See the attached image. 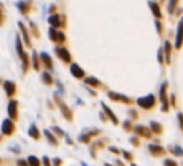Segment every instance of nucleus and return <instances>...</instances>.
<instances>
[{
    "label": "nucleus",
    "instance_id": "10",
    "mask_svg": "<svg viewBox=\"0 0 183 166\" xmlns=\"http://www.w3.org/2000/svg\"><path fill=\"white\" fill-rule=\"evenodd\" d=\"M166 165H167V166H175V163H172V161H166Z\"/></svg>",
    "mask_w": 183,
    "mask_h": 166
},
{
    "label": "nucleus",
    "instance_id": "6",
    "mask_svg": "<svg viewBox=\"0 0 183 166\" xmlns=\"http://www.w3.org/2000/svg\"><path fill=\"white\" fill-rule=\"evenodd\" d=\"M71 69H73V73L76 74V76H84V73H82V71H80V69H79V66H76V65H74V66H73V68H71Z\"/></svg>",
    "mask_w": 183,
    "mask_h": 166
},
{
    "label": "nucleus",
    "instance_id": "3",
    "mask_svg": "<svg viewBox=\"0 0 183 166\" xmlns=\"http://www.w3.org/2000/svg\"><path fill=\"white\" fill-rule=\"evenodd\" d=\"M5 90H7L8 95H13L15 93V84L10 82V81H7V82H5Z\"/></svg>",
    "mask_w": 183,
    "mask_h": 166
},
{
    "label": "nucleus",
    "instance_id": "5",
    "mask_svg": "<svg viewBox=\"0 0 183 166\" xmlns=\"http://www.w3.org/2000/svg\"><path fill=\"white\" fill-rule=\"evenodd\" d=\"M56 52H58V53H61V58H63V60H66V61L69 60V56H68V52H66V50H63V49H58V50H56Z\"/></svg>",
    "mask_w": 183,
    "mask_h": 166
},
{
    "label": "nucleus",
    "instance_id": "2",
    "mask_svg": "<svg viewBox=\"0 0 183 166\" xmlns=\"http://www.w3.org/2000/svg\"><path fill=\"white\" fill-rule=\"evenodd\" d=\"M153 102H154V100H153V97H148V98H142V100H138V103L143 105L145 108H149L153 105Z\"/></svg>",
    "mask_w": 183,
    "mask_h": 166
},
{
    "label": "nucleus",
    "instance_id": "1",
    "mask_svg": "<svg viewBox=\"0 0 183 166\" xmlns=\"http://www.w3.org/2000/svg\"><path fill=\"white\" fill-rule=\"evenodd\" d=\"M2 129H3L5 134H11L13 132V123L10 121V119H7V121H3V126H2Z\"/></svg>",
    "mask_w": 183,
    "mask_h": 166
},
{
    "label": "nucleus",
    "instance_id": "4",
    "mask_svg": "<svg viewBox=\"0 0 183 166\" xmlns=\"http://www.w3.org/2000/svg\"><path fill=\"white\" fill-rule=\"evenodd\" d=\"M8 111H10V116H16V102H11L10 103V108H8Z\"/></svg>",
    "mask_w": 183,
    "mask_h": 166
},
{
    "label": "nucleus",
    "instance_id": "9",
    "mask_svg": "<svg viewBox=\"0 0 183 166\" xmlns=\"http://www.w3.org/2000/svg\"><path fill=\"white\" fill-rule=\"evenodd\" d=\"M31 135H32V137H37V131H35V128H34V126L31 128Z\"/></svg>",
    "mask_w": 183,
    "mask_h": 166
},
{
    "label": "nucleus",
    "instance_id": "8",
    "mask_svg": "<svg viewBox=\"0 0 183 166\" xmlns=\"http://www.w3.org/2000/svg\"><path fill=\"white\" fill-rule=\"evenodd\" d=\"M151 7H153V11H154V13H156V16H161V13H159V8H157V5L151 3Z\"/></svg>",
    "mask_w": 183,
    "mask_h": 166
},
{
    "label": "nucleus",
    "instance_id": "7",
    "mask_svg": "<svg viewBox=\"0 0 183 166\" xmlns=\"http://www.w3.org/2000/svg\"><path fill=\"white\" fill-rule=\"evenodd\" d=\"M29 163H31V166H39V161L35 160V156H29Z\"/></svg>",
    "mask_w": 183,
    "mask_h": 166
}]
</instances>
